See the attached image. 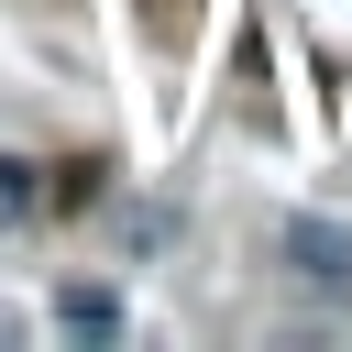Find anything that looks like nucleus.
<instances>
[{"mask_svg":"<svg viewBox=\"0 0 352 352\" xmlns=\"http://www.w3.org/2000/svg\"><path fill=\"white\" fill-rule=\"evenodd\" d=\"M286 264L297 275H319V286H352V220H286Z\"/></svg>","mask_w":352,"mask_h":352,"instance_id":"obj_1","label":"nucleus"},{"mask_svg":"<svg viewBox=\"0 0 352 352\" xmlns=\"http://www.w3.org/2000/svg\"><path fill=\"white\" fill-rule=\"evenodd\" d=\"M55 319H66V330H110V319H121V297H110V286H66V297H55Z\"/></svg>","mask_w":352,"mask_h":352,"instance_id":"obj_2","label":"nucleus"},{"mask_svg":"<svg viewBox=\"0 0 352 352\" xmlns=\"http://www.w3.org/2000/svg\"><path fill=\"white\" fill-rule=\"evenodd\" d=\"M33 176H44V165H22V154H11V165H0V209H11V220H22V209H33Z\"/></svg>","mask_w":352,"mask_h":352,"instance_id":"obj_3","label":"nucleus"}]
</instances>
